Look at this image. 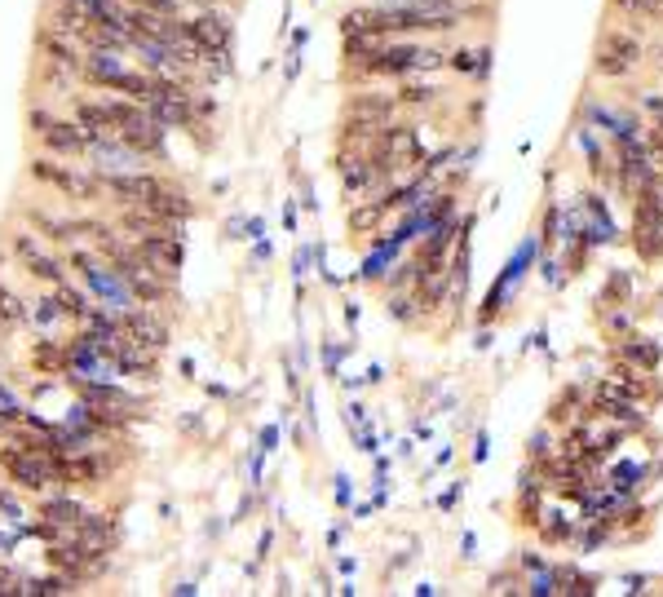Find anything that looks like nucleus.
Returning <instances> with one entry per match:
<instances>
[{"instance_id": "nucleus-1", "label": "nucleus", "mask_w": 663, "mask_h": 597, "mask_svg": "<svg viewBox=\"0 0 663 597\" xmlns=\"http://www.w3.org/2000/svg\"><path fill=\"white\" fill-rule=\"evenodd\" d=\"M438 67H447V54L442 49L424 45L420 36H394V41H381L359 62H346V76H354V80H407V76H424Z\"/></svg>"}, {"instance_id": "nucleus-2", "label": "nucleus", "mask_w": 663, "mask_h": 597, "mask_svg": "<svg viewBox=\"0 0 663 597\" xmlns=\"http://www.w3.org/2000/svg\"><path fill=\"white\" fill-rule=\"evenodd\" d=\"M632 249L645 266L663 262V169H645L632 186Z\"/></svg>"}, {"instance_id": "nucleus-3", "label": "nucleus", "mask_w": 663, "mask_h": 597, "mask_svg": "<svg viewBox=\"0 0 663 597\" xmlns=\"http://www.w3.org/2000/svg\"><path fill=\"white\" fill-rule=\"evenodd\" d=\"M27 177L36 186H49L58 191L62 199H75V204H102L106 199V186L102 177L84 164V160H54V156H32L27 164Z\"/></svg>"}, {"instance_id": "nucleus-4", "label": "nucleus", "mask_w": 663, "mask_h": 597, "mask_svg": "<svg viewBox=\"0 0 663 597\" xmlns=\"http://www.w3.org/2000/svg\"><path fill=\"white\" fill-rule=\"evenodd\" d=\"M0 473L23 492V496H45L58 487L54 478V451H27L19 443H0Z\"/></svg>"}, {"instance_id": "nucleus-5", "label": "nucleus", "mask_w": 663, "mask_h": 597, "mask_svg": "<svg viewBox=\"0 0 663 597\" xmlns=\"http://www.w3.org/2000/svg\"><path fill=\"white\" fill-rule=\"evenodd\" d=\"M645 62V36L628 27H606L593 49V76L597 80H628Z\"/></svg>"}, {"instance_id": "nucleus-6", "label": "nucleus", "mask_w": 663, "mask_h": 597, "mask_svg": "<svg viewBox=\"0 0 663 597\" xmlns=\"http://www.w3.org/2000/svg\"><path fill=\"white\" fill-rule=\"evenodd\" d=\"M120 271V279L129 284V292H133V301H142V306H160V310H168V301H173V292H177V284L173 279H164V275H155L142 257H138V244H133V253H125L120 262H111Z\"/></svg>"}, {"instance_id": "nucleus-7", "label": "nucleus", "mask_w": 663, "mask_h": 597, "mask_svg": "<svg viewBox=\"0 0 663 597\" xmlns=\"http://www.w3.org/2000/svg\"><path fill=\"white\" fill-rule=\"evenodd\" d=\"M164 173L155 164L147 169H133V173H106L102 186H106V204H116V208H142L151 195L164 191Z\"/></svg>"}, {"instance_id": "nucleus-8", "label": "nucleus", "mask_w": 663, "mask_h": 597, "mask_svg": "<svg viewBox=\"0 0 663 597\" xmlns=\"http://www.w3.org/2000/svg\"><path fill=\"white\" fill-rule=\"evenodd\" d=\"M89 138V147H84V164L97 173V177H106V173H133V169H147L151 160H142L125 138H116V134H84Z\"/></svg>"}, {"instance_id": "nucleus-9", "label": "nucleus", "mask_w": 663, "mask_h": 597, "mask_svg": "<svg viewBox=\"0 0 663 597\" xmlns=\"http://www.w3.org/2000/svg\"><path fill=\"white\" fill-rule=\"evenodd\" d=\"M138 244V257L155 271V275H164V279H173L177 284V275H182V262H186V244H182V230H155V234H142V239H133Z\"/></svg>"}, {"instance_id": "nucleus-10", "label": "nucleus", "mask_w": 663, "mask_h": 597, "mask_svg": "<svg viewBox=\"0 0 663 597\" xmlns=\"http://www.w3.org/2000/svg\"><path fill=\"white\" fill-rule=\"evenodd\" d=\"M36 147H40V156H54V160H84L89 138L71 115H54V125L45 134H36Z\"/></svg>"}, {"instance_id": "nucleus-11", "label": "nucleus", "mask_w": 663, "mask_h": 597, "mask_svg": "<svg viewBox=\"0 0 663 597\" xmlns=\"http://www.w3.org/2000/svg\"><path fill=\"white\" fill-rule=\"evenodd\" d=\"M125 319V328L138 336V341H147L151 349H168V336H173V319H168V310H160V306H133V310H125L120 314Z\"/></svg>"}, {"instance_id": "nucleus-12", "label": "nucleus", "mask_w": 663, "mask_h": 597, "mask_svg": "<svg viewBox=\"0 0 663 597\" xmlns=\"http://www.w3.org/2000/svg\"><path fill=\"white\" fill-rule=\"evenodd\" d=\"M71 536H75L84 549H93V553H116V544H120L116 518H111V514H93V509H84V518L71 527Z\"/></svg>"}, {"instance_id": "nucleus-13", "label": "nucleus", "mask_w": 663, "mask_h": 597, "mask_svg": "<svg viewBox=\"0 0 663 597\" xmlns=\"http://www.w3.org/2000/svg\"><path fill=\"white\" fill-rule=\"evenodd\" d=\"M398 111H403L398 97H394V93H376V89H363V93H354V97L346 102V115H359V119H368V125H376V129L394 125Z\"/></svg>"}, {"instance_id": "nucleus-14", "label": "nucleus", "mask_w": 663, "mask_h": 597, "mask_svg": "<svg viewBox=\"0 0 663 597\" xmlns=\"http://www.w3.org/2000/svg\"><path fill=\"white\" fill-rule=\"evenodd\" d=\"M84 501L80 496H71V487H54V492H45V496H36V514L40 518H49V523H58V527H75L80 518H84Z\"/></svg>"}, {"instance_id": "nucleus-15", "label": "nucleus", "mask_w": 663, "mask_h": 597, "mask_svg": "<svg viewBox=\"0 0 663 597\" xmlns=\"http://www.w3.org/2000/svg\"><path fill=\"white\" fill-rule=\"evenodd\" d=\"M32 368H36V377L62 381V372H67V341H58V336H36V341H32Z\"/></svg>"}, {"instance_id": "nucleus-16", "label": "nucleus", "mask_w": 663, "mask_h": 597, "mask_svg": "<svg viewBox=\"0 0 663 597\" xmlns=\"http://www.w3.org/2000/svg\"><path fill=\"white\" fill-rule=\"evenodd\" d=\"M23 275L32 279V284H40V288H58L62 279H71V266H67V257H54V253H36V257H27L23 262Z\"/></svg>"}, {"instance_id": "nucleus-17", "label": "nucleus", "mask_w": 663, "mask_h": 597, "mask_svg": "<svg viewBox=\"0 0 663 597\" xmlns=\"http://www.w3.org/2000/svg\"><path fill=\"white\" fill-rule=\"evenodd\" d=\"M62 323H67V314H62V306H58L54 288H49L45 297L27 301V328H36V336H58V328H62Z\"/></svg>"}, {"instance_id": "nucleus-18", "label": "nucleus", "mask_w": 663, "mask_h": 597, "mask_svg": "<svg viewBox=\"0 0 663 597\" xmlns=\"http://www.w3.org/2000/svg\"><path fill=\"white\" fill-rule=\"evenodd\" d=\"M19 328H27V297H19L5 279H0V345H5Z\"/></svg>"}, {"instance_id": "nucleus-19", "label": "nucleus", "mask_w": 663, "mask_h": 597, "mask_svg": "<svg viewBox=\"0 0 663 597\" xmlns=\"http://www.w3.org/2000/svg\"><path fill=\"white\" fill-rule=\"evenodd\" d=\"M54 297H58V306H62V314H67L71 328H80V323L89 319V310L97 306V301L89 297V288H84V284H71V279H62V284L54 288Z\"/></svg>"}, {"instance_id": "nucleus-20", "label": "nucleus", "mask_w": 663, "mask_h": 597, "mask_svg": "<svg viewBox=\"0 0 663 597\" xmlns=\"http://www.w3.org/2000/svg\"><path fill=\"white\" fill-rule=\"evenodd\" d=\"M619 358H624V364H632V368H641V372H650V377L663 364V354H659V345L650 336H624L619 341Z\"/></svg>"}, {"instance_id": "nucleus-21", "label": "nucleus", "mask_w": 663, "mask_h": 597, "mask_svg": "<svg viewBox=\"0 0 663 597\" xmlns=\"http://www.w3.org/2000/svg\"><path fill=\"white\" fill-rule=\"evenodd\" d=\"M389 213H385V204L376 199V195H363V199H354V213H350V230L354 234H372L381 221H385Z\"/></svg>"}, {"instance_id": "nucleus-22", "label": "nucleus", "mask_w": 663, "mask_h": 597, "mask_svg": "<svg viewBox=\"0 0 663 597\" xmlns=\"http://www.w3.org/2000/svg\"><path fill=\"white\" fill-rule=\"evenodd\" d=\"M438 93H442V89H438L433 80L407 76V80H403V89H398L394 97H398V106H429V102H438Z\"/></svg>"}, {"instance_id": "nucleus-23", "label": "nucleus", "mask_w": 663, "mask_h": 597, "mask_svg": "<svg viewBox=\"0 0 663 597\" xmlns=\"http://www.w3.org/2000/svg\"><path fill=\"white\" fill-rule=\"evenodd\" d=\"M447 67L456 71V76H487V49H456V54H447Z\"/></svg>"}, {"instance_id": "nucleus-24", "label": "nucleus", "mask_w": 663, "mask_h": 597, "mask_svg": "<svg viewBox=\"0 0 663 597\" xmlns=\"http://www.w3.org/2000/svg\"><path fill=\"white\" fill-rule=\"evenodd\" d=\"M580 412H584V394H580V390H567L558 403H552V412H548V425H562V421L571 425Z\"/></svg>"}, {"instance_id": "nucleus-25", "label": "nucleus", "mask_w": 663, "mask_h": 597, "mask_svg": "<svg viewBox=\"0 0 663 597\" xmlns=\"http://www.w3.org/2000/svg\"><path fill=\"white\" fill-rule=\"evenodd\" d=\"M40 249H45V244H40V234H36L32 226H27V230H14V234H10V257H19V266H23L27 257H36Z\"/></svg>"}, {"instance_id": "nucleus-26", "label": "nucleus", "mask_w": 663, "mask_h": 597, "mask_svg": "<svg viewBox=\"0 0 663 597\" xmlns=\"http://www.w3.org/2000/svg\"><path fill=\"white\" fill-rule=\"evenodd\" d=\"M19 496H23V492H19L14 483H0V514H5V523H14V527L27 523V509H23Z\"/></svg>"}, {"instance_id": "nucleus-27", "label": "nucleus", "mask_w": 663, "mask_h": 597, "mask_svg": "<svg viewBox=\"0 0 663 597\" xmlns=\"http://www.w3.org/2000/svg\"><path fill=\"white\" fill-rule=\"evenodd\" d=\"M138 10H155V14H182V0H129Z\"/></svg>"}, {"instance_id": "nucleus-28", "label": "nucleus", "mask_w": 663, "mask_h": 597, "mask_svg": "<svg viewBox=\"0 0 663 597\" xmlns=\"http://www.w3.org/2000/svg\"><path fill=\"white\" fill-rule=\"evenodd\" d=\"M0 407H23V399H19V390L0 377Z\"/></svg>"}, {"instance_id": "nucleus-29", "label": "nucleus", "mask_w": 663, "mask_h": 597, "mask_svg": "<svg viewBox=\"0 0 663 597\" xmlns=\"http://www.w3.org/2000/svg\"><path fill=\"white\" fill-rule=\"evenodd\" d=\"M19 536H23V527H19V531H0V553H14Z\"/></svg>"}, {"instance_id": "nucleus-30", "label": "nucleus", "mask_w": 663, "mask_h": 597, "mask_svg": "<svg viewBox=\"0 0 663 597\" xmlns=\"http://www.w3.org/2000/svg\"><path fill=\"white\" fill-rule=\"evenodd\" d=\"M203 5H217V10H231V5H240V0H203Z\"/></svg>"}, {"instance_id": "nucleus-31", "label": "nucleus", "mask_w": 663, "mask_h": 597, "mask_svg": "<svg viewBox=\"0 0 663 597\" xmlns=\"http://www.w3.org/2000/svg\"><path fill=\"white\" fill-rule=\"evenodd\" d=\"M71 5H80V10H93V5H97V0H71Z\"/></svg>"}, {"instance_id": "nucleus-32", "label": "nucleus", "mask_w": 663, "mask_h": 597, "mask_svg": "<svg viewBox=\"0 0 663 597\" xmlns=\"http://www.w3.org/2000/svg\"><path fill=\"white\" fill-rule=\"evenodd\" d=\"M5 257H10V249H0V266H5Z\"/></svg>"}, {"instance_id": "nucleus-33", "label": "nucleus", "mask_w": 663, "mask_h": 597, "mask_svg": "<svg viewBox=\"0 0 663 597\" xmlns=\"http://www.w3.org/2000/svg\"><path fill=\"white\" fill-rule=\"evenodd\" d=\"M659 71H663V45H659Z\"/></svg>"}]
</instances>
